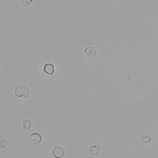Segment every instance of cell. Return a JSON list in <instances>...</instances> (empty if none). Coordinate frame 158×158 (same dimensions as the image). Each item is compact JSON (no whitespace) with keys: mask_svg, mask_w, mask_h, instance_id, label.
<instances>
[{"mask_svg":"<svg viewBox=\"0 0 158 158\" xmlns=\"http://www.w3.org/2000/svg\"><path fill=\"white\" fill-rule=\"evenodd\" d=\"M30 141L32 142V143L35 145H37L40 143V142L42 141V136L40 135V134L37 133V132H34L32 134H31L30 135Z\"/></svg>","mask_w":158,"mask_h":158,"instance_id":"3","label":"cell"},{"mask_svg":"<svg viewBox=\"0 0 158 158\" xmlns=\"http://www.w3.org/2000/svg\"><path fill=\"white\" fill-rule=\"evenodd\" d=\"M53 155L56 158H61L64 155V150L61 147H56L53 150Z\"/></svg>","mask_w":158,"mask_h":158,"instance_id":"2","label":"cell"},{"mask_svg":"<svg viewBox=\"0 0 158 158\" xmlns=\"http://www.w3.org/2000/svg\"><path fill=\"white\" fill-rule=\"evenodd\" d=\"M101 150V147L99 145L95 144V145H93L92 146H91L89 148V153L91 155L93 156H96L98 155L99 153H100Z\"/></svg>","mask_w":158,"mask_h":158,"instance_id":"4","label":"cell"},{"mask_svg":"<svg viewBox=\"0 0 158 158\" xmlns=\"http://www.w3.org/2000/svg\"><path fill=\"white\" fill-rule=\"evenodd\" d=\"M15 95L20 98H25L29 96L30 92L29 88L24 85H20L15 89Z\"/></svg>","mask_w":158,"mask_h":158,"instance_id":"1","label":"cell"},{"mask_svg":"<svg viewBox=\"0 0 158 158\" xmlns=\"http://www.w3.org/2000/svg\"><path fill=\"white\" fill-rule=\"evenodd\" d=\"M23 126L25 129H29L31 127V122L29 120H25L23 122Z\"/></svg>","mask_w":158,"mask_h":158,"instance_id":"7","label":"cell"},{"mask_svg":"<svg viewBox=\"0 0 158 158\" xmlns=\"http://www.w3.org/2000/svg\"><path fill=\"white\" fill-rule=\"evenodd\" d=\"M33 2V0H22V5L24 6H27L30 5Z\"/></svg>","mask_w":158,"mask_h":158,"instance_id":"8","label":"cell"},{"mask_svg":"<svg viewBox=\"0 0 158 158\" xmlns=\"http://www.w3.org/2000/svg\"><path fill=\"white\" fill-rule=\"evenodd\" d=\"M85 53L89 57H94L96 54V50L93 46H88L85 48Z\"/></svg>","mask_w":158,"mask_h":158,"instance_id":"5","label":"cell"},{"mask_svg":"<svg viewBox=\"0 0 158 158\" xmlns=\"http://www.w3.org/2000/svg\"><path fill=\"white\" fill-rule=\"evenodd\" d=\"M45 72L48 75H52L54 71V66L53 64H50V63H48L46 64L43 68Z\"/></svg>","mask_w":158,"mask_h":158,"instance_id":"6","label":"cell"}]
</instances>
